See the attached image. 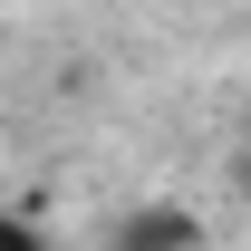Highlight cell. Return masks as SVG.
<instances>
[{
  "mask_svg": "<svg viewBox=\"0 0 251 251\" xmlns=\"http://www.w3.org/2000/svg\"><path fill=\"white\" fill-rule=\"evenodd\" d=\"M116 251H193V222L184 213H135L116 232Z\"/></svg>",
  "mask_w": 251,
  "mask_h": 251,
  "instance_id": "6da1fadb",
  "label": "cell"
},
{
  "mask_svg": "<svg viewBox=\"0 0 251 251\" xmlns=\"http://www.w3.org/2000/svg\"><path fill=\"white\" fill-rule=\"evenodd\" d=\"M0 251H49V232H39L20 203H0Z\"/></svg>",
  "mask_w": 251,
  "mask_h": 251,
  "instance_id": "7a4b0ae2",
  "label": "cell"
}]
</instances>
